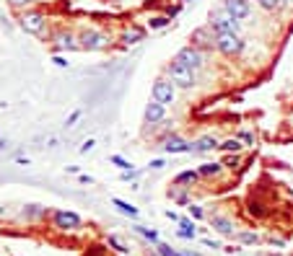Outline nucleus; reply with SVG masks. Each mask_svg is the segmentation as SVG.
Segmentation results:
<instances>
[{
    "label": "nucleus",
    "instance_id": "obj_5",
    "mask_svg": "<svg viewBox=\"0 0 293 256\" xmlns=\"http://www.w3.org/2000/svg\"><path fill=\"white\" fill-rule=\"evenodd\" d=\"M153 101H159V103H164V106H169V103H174V99H176V86L172 83L169 78H159L153 83Z\"/></svg>",
    "mask_w": 293,
    "mask_h": 256
},
{
    "label": "nucleus",
    "instance_id": "obj_10",
    "mask_svg": "<svg viewBox=\"0 0 293 256\" xmlns=\"http://www.w3.org/2000/svg\"><path fill=\"white\" fill-rule=\"evenodd\" d=\"M223 8L239 21H246L252 16V0H223Z\"/></svg>",
    "mask_w": 293,
    "mask_h": 256
},
{
    "label": "nucleus",
    "instance_id": "obj_37",
    "mask_svg": "<svg viewBox=\"0 0 293 256\" xmlns=\"http://www.w3.org/2000/svg\"><path fill=\"white\" fill-rule=\"evenodd\" d=\"M94 145H96V143H94V140H91V137H88V140H86V143H83V145H81V153H83V155H86V153H88V150H91V148H94Z\"/></svg>",
    "mask_w": 293,
    "mask_h": 256
},
{
    "label": "nucleus",
    "instance_id": "obj_34",
    "mask_svg": "<svg viewBox=\"0 0 293 256\" xmlns=\"http://www.w3.org/2000/svg\"><path fill=\"white\" fill-rule=\"evenodd\" d=\"M236 137H239L244 145H254V135H252V132H239Z\"/></svg>",
    "mask_w": 293,
    "mask_h": 256
},
{
    "label": "nucleus",
    "instance_id": "obj_3",
    "mask_svg": "<svg viewBox=\"0 0 293 256\" xmlns=\"http://www.w3.org/2000/svg\"><path fill=\"white\" fill-rule=\"evenodd\" d=\"M216 50L226 57H236L244 52V39L239 34H216Z\"/></svg>",
    "mask_w": 293,
    "mask_h": 256
},
{
    "label": "nucleus",
    "instance_id": "obj_30",
    "mask_svg": "<svg viewBox=\"0 0 293 256\" xmlns=\"http://www.w3.org/2000/svg\"><path fill=\"white\" fill-rule=\"evenodd\" d=\"M112 163H115V166H117L119 171H132V163H130V160H125L122 155H112Z\"/></svg>",
    "mask_w": 293,
    "mask_h": 256
},
{
    "label": "nucleus",
    "instance_id": "obj_32",
    "mask_svg": "<svg viewBox=\"0 0 293 256\" xmlns=\"http://www.w3.org/2000/svg\"><path fill=\"white\" fill-rule=\"evenodd\" d=\"M81 116H83V109H75V111H73L70 116H67V122H65V124H67V127H73V124H75L78 119H81Z\"/></svg>",
    "mask_w": 293,
    "mask_h": 256
},
{
    "label": "nucleus",
    "instance_id": "obj_21",
    "mask_svg": "<svg viewBox=\"0 0 293 256\" xmlns=\"http://www.w3.org/2000/svg\"><path fill=\"white\" fill-rule=\"evenodd\" d=\"M241 140L239 137H229V140H223V143L218 145V150H223V153H241Z\"/></svg>",
    "mask_w": 293,
    "mask_h": 256
},
{
    "label": "nucleus",
    "instance_id": "obj_18",
    "mask_svg": "<svg viewBox=\"0 0 293 256\" xmlns=\"http://www.w3.org/2000/svg\"><path fill=\"white\" fill-rule=\"evenodd\" d=\"M44 215H47V207H42V205H26L21 209V217L24 220H39Z\"/></svg>",
    "mask_w": 293,
    "mask_h": 256
},
{
    "label": "nucleus",
    "instance_id": "obj_31",
    "mask_svg": "<svg viewBox=\"0 0 293 256\" xmlns=\"http://www.w3.org/2000/svg\"><path fill=\"white\" fill-rule=\"evenodd\" d=\"M189 217H192V220H202V217H205V209H202L200 205H189Z\"/></svg>",
    "mask_w": 293,
    "mask_h": 256
},
{
    "label": "nucleus",
    "instance_id": "obj_12",
    "mask_svg": "<svg viewBox=\"0 0 293 256\" xmlns=\"http://www.w3.org/2000/svg\"><path fill=\"white\" fill-rule=\"evenodd\" d=\"M164 119H166V106L159 103V101H151L148 106H145V111H143V122L153 127V124H159Z\"/></svg>",
    "mask_w": 293,
    "mask_h": 256
},
{
    "label": "nucleus",
    "instance_id": "obj_38",
    "mask_svg": "<svg viewBox=\"0 0 293 256\" xmlns=\"http://www.w3.org/2000/svg\"><path fill=\"white\" fill-rule=\"evenodd\" d=\"M164 215H166L169 220H172V223H179V220H182V217H179V215L174 212V209H166V212H164Z\"/></svg>",
    "mask_w": 293,
    "mask_h": 256
},
{
    "label": "nucleus",
    "instance_id": "obj_45",
    "mask_svg": "<svg viewBox=\"0 0 293 256\" xmlns=\"http://www.w3.org/2000/svg\"><path fill=\"white\" fill-rule=\"evenodd\" d=\"M119 256H122V254H119Z\"/></svg>",
    "mask_w": 293,
    "mask_h": 256
},
{
    "label": "nucleus",
    "instance_id": "obj_25",
    "mask_svg": "<svg viewBox=\"0 0 293 256\" xmlns=\"http://www.w3.org/2000/svg\"><path fill=\"white\" fill-rule=\"evenodd\" d=\"M286 5H288V0H260V8L270 10V13H273V10H283Z\"/></svg>",
    "mask_w": 293,
    "mask_h": 256
},
{
    "label": "nucleus",
    "instance_id": "obj_11",
    "mask_svg": "<svg viewBox=\"0 0 293 256\" xmlns=\"http://www.w3.org/2000/svg\"><path fill=\"white\" fill-rule=\"evenodd\" d=\"M210 228L223 238H234L236 236V223L231 217H226V215H213L210 217Z\"/></svg>",
    "mask_w": 293,
    "mask_h": 256
},
{
    "label": "nucleus",
    "instance_id": "obj_35",
    "mask_svg": "<svg viewBox=\"0 0 293 256\" xmlns=\"http://www.w3.org/2000/svg\"><path fill=\"white\" fill-rule=\"evenodd\" d=\"M138 173H140V171H135V168H132V171H122V181H130V179H138Z\"/></svg>",
    "mask_w": 293,
    "mask_h": 256
},
{
    "label": "nucleus",
    "instance_id": "obj_17",
    "mask_svg": "<svg viewBox=\"0 0 293 256\" xmlns=\"http://www.w3.org/2000/svg\"><path fill=\"white\" fill-rule=\"evenodd\" d=\"M176 236H179V238L192 241V238L197 236V225H195L189 217H182V220H179V230H176Z\"/></svg>",
    "mask_w": 293,
    "mask_h": 256
},
{
    "label": "nucleus",
    "instance_id": "obj_6",
    "mask_svg": "<svg viewBox=\"0 0 293 256\" xmlns=\"http://www.w3.org/2000/svg\"><path fill=\"white\" fill-rule=\"evenodd\" d=\"M81 50H88V52H96V50H104L109 44V37L104 31H96V29H86L81 37Z\"/></svg>",
    "mask_w": 293,
    "mask_h": 256
},
{
    "label": "nucleus",
    "instance_id": "obj_4",
    "mask_svg": "<svg viewBox=\"0 0 293 256\" xmlns=\"http://www.w3.org/2000/svg\"><path fill=\"white\" fill-rule=\"evenodd\" d=\"M52 225L58 230H78L83 225V220L73 209H55L52 212Z\"/></svg>",
    "mask_w": 293,
    "mask_h": 256
},
{
    "label": "nucleus",
    "instance_id": "obj_43",
    "mask_svg": "<svg viewBox=\"0 0 293 256\" xmlns=\"http://www.w3.org/2000/svg\"><path fill=\"white\" fill-rule=\"evenodd\" d=\"M184 256H200L197 251H192V249H184Z\"/></svg>",
    "mask_w": 293,
    "mask_h": 256
},
{
    "label": "nucleus",
    "instance_id": "obj_23",
    "mask_svg": "<svg viewBox=\"0 0 293 256\" xmlns=\"http://www.w3.org/2000/svg\"><path fill=\"white\" fill-rule=\"evenodd\" d=\"M234 238L239 241V243H244V246H257V243H260V236H257V233H249V230H241V233H236Z\"/></svg>",
    "mask_w": 293,
    "mask_h": 256
},
{
    "label": "nucleus",
    "instance_id": "obj_42",
    "mask_svg": "<svg viewBox=\"0 0 293 256\" xmlns=\"http://www.w3.org/2000/svg\"><path fill=\"white\" fill-rule=\"evenodd\" d=\"M151 168H164V160H151Z\"/></svg>",
    "mask_w": 293,
    "mask_h": 256
},
{
    "label": "nucleus",
    "instance_id": "obj_24",
    "mask_svg": "<svg viewBox=\"0 0 293 256\" xmlns=\"http://www.w3.org/2000/svg\"><path fill=\"white\" fill-rule=\"evenodd\" d=\"M132 230H135V233H140V236H143L145 241H151L153 246H156V243H161V241H159V233H156L153 228H145V225H132Z\"/></svg>",
    "mask_w": 293,
    "mask_h": 256
},
{
    "label": "nucleus",
    "instance_id": "obj_40",
    "mask_svg": "<svg viewBox=\"0 0 293 256\" xmlns=\"http://www.w3.org/2000/svg\"><path fill=\"white\" fill-rule=\"evenodd\" d=\"M55 65H58V67H67V65H70V62H67L65 60V57H55V60H52Z\"/></svg>",
    "mask_w": 293,
    "mask_h": 256
},
{
    "label": "nucleus",
    "instance_id": "obj_26",
    "mask_svg": "<svg viewBox=\"0 0 293 256\" xmlns=\"http://www.w3.org/2000/svg\"><path fill=\"white\" fill-rule=\"evenodd\" d=\"M156 254L159 256H184V251H174L169 243H156Z\"/></svg>",
    "mask_w": 293,
    "mask_h": 256
},
{
    "label": "nucleus",
    "instance_id": "obj_1",
    "mask_svg": "<svg viewBox=\"0 0 293 256\" xmlns=\"http://www.w3.org/2000/svg\"><path fill=\"white\" fill-rule=\"evenodd\" d=\"M208 26L216 31V34H239L241 29V21L239 18H234L226 8H218V10H213L210 13V21H208Z\"/></svg>",
    "mask_w": 293,
    "mask_h": 256
},
{
    "label": "nucleus",
    "instance_id": "obj_33",
    "mask_svg": "<svg viewBox=\"0 0 293 256\" xmlns=\"http://www.w3.org/2000/svg\"><path fill=\"white\" fill-rule=\"evenodd\" d=\"M223 166H226V168H236V166H239V153L229 155L226 160H223Z\"/></svg>",
    "mask_w": 293,
    "mask_h": 256
},
{
    "label": "nucleus",
    "instance_id": "obj_44",
    "mask_svg": "<svg viewBox=\"0 0 293 256\" xmlns=\"http://www.w3.org/2000/svg\"><path fill=\"white\" fill-rule=\"evenodd\" d=\"M257 3H260V0H257Z\"/></svg>",
    "mask_w": 293,
    "mask_h": 256
},
{
    "label": "nucleus",
    "instance_id": "obj_15",
    "mask_svg": "<svg viewBox=\"0 0 293 256\" xmlns=\"http://www.w3.org/2000/svg\"><path fill=\"white\" fill-rule=\"evenodd\" d=\"M55 42H58L60 50H78V47H81V39L70 31H60L58 37H55Z\"/></svg>",
    "mask_w": 293,
    "mask_h": 256
},
{
    "label": "nucleus",
    "instance_id": "obj_28",
    "mask_svg": "<svg viewBox=\"0 0 293 256\" xmlns=\"http://www.w3.org/2000/svg\"><path fill=\"white\" fill-rule=\"evenodd\" d=\"M107 243H109V246H112V249H115L117 254H122V256H125V254L130 251V249H127V246H125V243H122V241L117 238V236H109V238H107Z\"/></svg>",
    "mask_w": 293,
    "mask_h": 256
},
{
    "label": "nucleus",
    "instance_id": "obj_7",
    "mask_svg": "<svg viewBox=\"0 0 293 256\" xmlns=\"http://www.w3.org/2000/svg\"><path fill=\"white\" fill-rule=\"evenodd\" d=\"M176 60H182L184 65H189L197 73V70L205 65V54H202V50L200 47H195V44H187V47H182V50L176 52Z\"/></svg>",
    "mask_w": 293,
    "mask_h": 256
},
{
    "label": "nucleus",
    "instance_id": "obj_16",
    "mask_svg": "<svg viewBox=\"0 0 293 256\" xmlns=\"http://www.w3.org/2000/svg\"><path fill=\"white\" fill-rule=\"evenodd\" d=\"M223 168H226L223 163L210 160V163H202V166H200L197 171H200V176H202V179H216V176H221V173H223Z\"/></svg>",
    "mask_w": 293,
    "mask_h": 256
},
{
    "label": "nucleus",
    "instance_id": "obj_22",
    "mask_svg": "<svg viewBox=\"0 0 293 256\" xmlns=\"http://www.w3.org/2000/svg\"><path fill=\"white\" fill-rule=\"evenodd\" d=\"M143 37H145V31L138 29V26H132V29H127L125 34H122V42L125 44H138V42H143Z\"/></svg>",
    "mask_w": 293,
    "mask_h": 256
},
{
    "label": "nucleus",
    "instance_id": "obj_29",
    "mask_svg": "<svg viewBox=\"0 0 293 256\" xmlns=\"http://www.w3.org/2000/svg\"><path fill=\"white\" fill-rule=\"evenodd\" d=\"M169 21H172L169 16H153V18L148 21V26H151V29H166Z\"/></svg>",
    "mask_w": 293,
    "mask_h": 256
},
{
    "label": "nucleus",
    "instance_id": "obj_20",
    "mask_svg": "<svg viewBox=\"0 0 293 256\" xmlns=\"http://www.w3.org/2000/svg\"><path fill=\"white\" fill-rule=\"evenodd\" d=\"M112 205H115V207L119 209V212H122V215H127V217H132V220H135V217H138V215H140V212H138V207H132L130 202H125V200H119V197H115V200H112Z\"/></svg>",
    "mask_w": 293,
    "mask_h": 256
},
{
    "label": "nucleus",
    "instance_id": "obj_27",
    "mask_svg": "<svg viewBox=\"0 0 293 256\" xmlns=\"http://www.w3.org/2000/svg\"><path fill=\"white\" fill-rule=\"evenodd\" d=\"M246 212H249L252 217H262V215H265V207H262V202L249 200V205H246Z\"/></svg>",
    "mask_w": 293,
    "mask_h": 256
},
{
    "label": "nucleus",
    "instance_id": "obj_41",
    "mask_svg": "<svg viewBox=\"0 0 293 256\" xmlns=\"http://www.w3.org/2000/svg\"><path fill=\"white\" fill-rule=\"evenodd\" d=\"M270 243H273V246H280V249H283V246H286V241H283V238H275V236H273V238H270Z\"/></svg>",
    "mask_w": 293,
    "mask_h": 256
},
{
    "label": "nucleus",
    "instance_id": "obj_13",
    "mask_svg": "<svg viewBox=\"0 0 293 256\" xmlns=\"http://www.w3.org/2000/svg\"><path fill=\"white\" fill-rule=\"evenodd\" d=\"M189 42H192L195 47H216V31H213L210 26H202V29H197L192 34Z\"/></svg>",
    "mask_w": 293,
    "mask_h": 256
},
{
    "label": "nucleus",
    "instance_id": "obj_14",
    "mask_svg": "<svg viewBox=\"0 0 293 256\" xmlns=\"http://www.w3.org/2000/svg\"><path fill=\"white\" fill-rule=\"evenodd\" d=\"M221 143L213 135H202L200 140H195L192 143V153H210V150H216Z\"/></svg>",
    "mask_w": 293,
    "mask_h": 256
},
{
    "label": "nucleus",
    "instance_id": "obj_9",
    "mask_svg": "<svg viewBox=\"0 0 293 256\" xmlns=\"http://www.w3.org/2000/svg\"><path fill=\"white\" fill-rule=\"evenodd\" d=\"M164 153H169V155H176V153H192V143H187V140H182L179 135H169V137H164Z\"/></svg>",
    "mask_w": 293,
    "mask_h": 256
},
{
    "label": "nucleus",
    "instance_id": "obj_39",
    "mask_svg": "<svg viewBox=\"0 0 293 256\" xmlns=\"http://www.w3.org/2000/svg\"><path fill=\"white\" fill-rule=\"evenodd\" d=\"M8 3H10V5H13V8H21V5H29V3H31V0H8Z\"/></svg>",
    "mask_w": 293,
    "mask_h": 256
},
{
    "label": "nucleus",
    "instance_id": "obj_8",
    "mask_svg": "<svg viewBox=\"0 0 293 256\" xmlns=\"http://www.w3.org/2000/svg\"><path fill=\"white\" fill-rule=\"evenodd\" d=\"M21 29H24L26 34L39 37V34L44 31V16L39 13V10H26V13L21 16Z\"/></svg>",
    "mask_w": 293,
    "mask_h": 256
},
{
    "label": "nucleus",
    "instance_id": "obj_19",
    "mask_svg": "<svg viewBox=\"0 0 293 256\" xmlns=\"http://www.w3.org/2000/svg\"><path fill=\"white\" fill-rule=\"evenodd\" d=\"M200 179H202L200 171H192V168H189V171L176 173V176H174V184H176V186H182V184H189V186H192V184H197Z\"/></svg>",
    "mask_w": 293,
    "mask_h": 256
},
{
    "label": "nucleus",
    "instance_id": "obj_2",
    "mask_svg": "<svg viewBox=\"0 0 293 256\" xmlns=\"http://www.w3.org/2000/svg\"><path fill=\"white\" fill-rule=\"evenodd\" d=\"M169 70V80L176 86V88H195V83H197V78H195V70L189 67V65H184L182 60H172V65L166 67Z\"/></svg>",
    "mask_w": 293,
    "mask_h": 256
},
{
    "label": "nucleus",
    "instance_id": "obj_36",
    "mask_svg": "<svg viewBox=\"0 0 293 256\" xmlns=\"http://www.w3.org/2000/svg\"><path fill=\"white\" fill-rule=\"evenodd\" d=\"M202 246H208V249H221V243L213 241V238H202Z\"/></svg>",
    "mask_w": 293,
    "mask_h": 256
}]
</instances>
